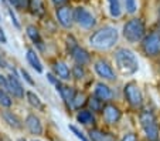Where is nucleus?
I'll return each instance as SVG.
<instances>
[{
    "label": "nucleus",
    "instance_id": "21",
    "mask_svg": "<svg viewBox=\"0 0 160 141\" xmlns=\"http://www.w3.org/2000/svg\"><path fill=\"white\" fill-rule=\"evenodd\" d=\"M108 10L109 14L113 19H118L122 16V4L121 0H108Z\"/></svg>",
    "mask_w": 160,
    "mask_h": 141
},
{
    "label": "nucleus",
    "instance_id": "34",
    "mask_svg": "<svg viewBox=\"0 0 160 141\" xmlns=\"http://www.w3.org/2000/svg\"><path fill=\"white\" fill-rule=\"evenodd\" d=\"M121 141H139V138H138V135L135 133H128V134H125L122 137Z\"/></svg>",
    "mask_w": 160,
    "mask_h": 141
},
{
    "label": "nucleus",
    "instance_id": "10",
    "mask_svg": "<svg viewBox=\"0 0 160 141\" xmlns=\"http://www.w3.org/2000/svg\"><path fill=\"white\" fill-rule=\"evenodd\" d=\"M24 126H26V128L28 130V133L33 135H41L42 131H44L41 120L34 113L27 114V117H26V120H24Z\"/></svg>",
    "mask_w": 160,
    "mask_h": 141
},
{
    "label": "nucleus",
    "instance_id": "2",
    "mask_svg": "<svg viewBox=\"0 0 160 141\" xmlns=\"http://www.w3.org/2000/svg\"><path fill=\"white\" fill-rule=\"evenodd\" d=\"M113 58H115L116 68L122 76H133L139 70V60L132 50L121 47L115 52Z\"/></svg>",
    "mask_w": 160,
    "mask_h": 141
},
{
    "label": "nucleus",
    "instance_id": "19",
    "mask_svg": "<svg viewBox=\"0 0 160 141\" xmlns=\"http://www.w3.org/2000/svg\"><path fill=\"white\" fill-rule=\"evenodd\" d=\"M26 31H27V36L30 37V40L33 41L36 46H38L40 49H44V44H42V39H41V34H40L38 29L33 24H28L26 27Z\"/></svg>",
    "mask_w": 160,
    "mask_h": 141
},
{
    "label": "nucleus",
    "instance_id": "40",
    "mask_svg": "<svg viewBox=\"0 0 160 141\" xmlns=\"http://www.w3.org/2000/svg\"><path fill=\"white\" fill-rule=\"evenodd\" d=\"M33 141H40V140H33Z\"/></svg>",
    "mask_w": 160,
    "mask_h": 141
},
{
    "label": "nucleus",
    "instance_id": "12",
    "mask_svg": "<svg viewBox=\"0 0 160 141\" xmlns=\"http://www.w3.org/2000/svg\"><path fill=\"white\" fill-rule=\"evenodd\" d=\"M71 57L78 66H85L91 62V54L81 46H74L71 49Z\"/></svg>",
    "mask_w": 160,
    "mask_h": 141
},
{
    "label": "nucleus",
    "instance_id": "7",
    "mask_svg": "<svg viewBox=\"0 0 160 141\" xmlns=\"http://www.w3.org/2000/svg\"><path fill=\"white\" fill-rule=\"evenodd\" d=\"M123 93H125V98H126V101L129 103L130 107H133V108L142 107L143 94H142V91H140L139 86H138L135 81H130V83L125 84Z\"/></svg>",
    "mask_w": 160,
    "mask_h": 141
},
{
    "label": "nucleus",
    "instance_id": "30",
    "mask_svg": "<svg viewBox=\"0 0 160 141\" xmlns=\"http://www.w3.org/2000/svg\"><path fill=\"white\" fill-rule=\"evenodd\" d=\"M10 3H12L16 9L23 10V9H28V6H30V0H10Z\"/></svg>",
    "mask_w": 160,
    "mask_h": 141
},
{
    "label": "nucleus",
    "instance_id": "17",
    "mask_svg": "<svg viewBox=\"0 0 160 141\" xmlns=\"http://www.w3.org/2000/svg\"><path fill=\"white\" fill-rule=\"evenodd\" d=\"M91 141H116V137L112 135L111 133H106L103 130L99 128H92L89 130V134H88Z\"/></svg>",
    "mask_w": 160,
    "mask_h": 141
},
{
    "label": "nucleus",
    "instance_id": "14",
    "mask_svg": "<svg viewBox=\"0 0 160 141\" xmlns=\"http://www.w3.org/2000/svg\"><path fill=\"white\" fill-rule=\"evenodd\" d=\"M2 118H3L4 123H6L9 127H12L13 130H23L24 128V121H23L17 114L13 113V111H9V110L3 111V113H2Z\"/></svg>",
    "mask_w": 160,
    "mask_h": 141
},
{
    "label": "nucleus",
    "instance_id": "37",
    "mask_svg": "<svg viewBox=\"0 0 160 141\" xmlns=\"http://www.w3.org/2000/svg\"><path fill=\"white\" fill-rule=\"evenodd\" d=\"M0 67H2V68L9 67V64H7V60H6V58H4L2 54H0Z\"/></svg>",
    "mask_w": 160,
    "mask_h": 141
},
{
    "label": "nucleus",
    "instance_id": "26",
    "mask_svg": "<svg viewBox=\"0 0 160 141\" xmlns=\"http://www.w3.org/2000/svg\"><path fill=\"white\" fill-rule=\"evenodd\" d=\"M88 103H89L92 111H101V113H102L103 107H105V106H103V101H102V100H99L98 97H91Z\"/></svg>",
    "mask_w": 160,
    "mask_h": 141
},
{
    "label": "nucleus",
    "instance_id": "28",
    "mask_svg": "<svg viewBox=\"0 0 160 141\" xmlns=\"http://www.w3.org/2000/svg\"><path fill=\"white\" fill-rule=\"evenodd\" d=\"M71 73H72V77L75 80H82L85 77V70H84V66H74L72 70H71Z\"/></svg>",
    "mask_w": 160,
    "mask_h": 141
},
{
    "label": "nucleus",
    "instance_id": "11",
    "mask_svg": "<svg viewBox=\"0 0 160 141\" xmlns=\"http://www.w3.org/2000/svg\"><path fill=\"white\" fill-rule=\"evenodd\" d=\"M102 116L106 124H116L122 117V111L113 104H105L102 110Z\"/></svg>",
    "mask_w": 160,
    "mask_h": 141
},
{
    "label": "nucleus",
    "instance_id": "33",
    "mask_svg": "<svg viewBox=\"0 0 160 141\" xmlns=\"http://www.w3.org/2000/svg\"><path fill=\"white\" fill-rule=\"evenodd\" d=\"M9 16H10V19H12V23H13V26H14L16 29H21V24H20V22L17 20V17H16V14L13 13V10L12 9H9Z\"/></svg>",
    "mask_w": 160,
    "mask_h": 141
},
{
    "label": "nucleus",
    "instance_id": "31",
    "mask_svg": "<svg viewBox=\"0 0 160 141\" xmlns=\"http://www.w3.org/2000/svg\"><path fill=\"white\" fill-rule=\"evenodd\" d=\"M20 74H21V77H23V79H24L26 81L30 84V86H34V84H36V83H34V80L31 79V76L28 74L27 70H24V68H20Z\"/></svg>",
    "mask_w": 160,
    "mask_h": 141
},
{
    "label": "nucleus",
    "instance_id": "18",
    "mask_svg": "<svg viewBox=\"0 0 160 141\" xmlns=\"http://www.w3.org/2000/svg\"><path fill=\"white\" fill-rule=\"evenodd\" d=\"M112 95H113V93H112L111 87L106 86L105 83L99 81V83L95 84V97H98L102 101H108L112 98Z\"/></svg>",
    "mask_w": 160,
    "mask_h": 141
},
{
    "label": "nucleus",
    "instance_id": "38",
    "mask_svg": "<svg viewBox=\"0 0 160 141\" xmlns=\"http://www.w3.org/2000/svg\"><path fill=\"white\" fill-rule=\"evenodd\" d=\"M0 141H13V140H12V138H10L7 134L2 133V134H0Z\"/></svg>",
    "mask_w": 160,
    "mask_h": 141
},
{
    "label": "nucleus",
    "instance_id": "25",
    "mask_svg": "<svg viewBox=\"0 0 160 141\" xmlns=\"http://www.w3.org/2000/svg\"><path fill=\"white\" fill-rule=\"evenodd\" d=\"M12 104H13V100L9 95V93L0 89V107L9 108V107H12Z\"/></svg>",
    "mask_w": 160,
    "mask_h": 141
},
{
    "label": "nucleus",
    "instance_id": "1",
    "mask_svg": "<svg viewBox=\"0 0 160 141\" xmlns=\"http://www.w3.org/2000/svg\"><path fill=\"white\" fill-rule=\"evenodd\" d=\"M119 33L113 26H103L89 36V44L97 50H109L118 43Z\"/></svg>",
    "mask_w": 160,
    "mask_h": 141
},
{
    "label": "nucleus",
    "instance_id": "27",
    "mask_svg": "<svg viewBox=\"0 0 160 141\" xmlns=\"http://www.w3.org/2000/svg\"><path fill=\"white\" fill-rule=\"evenodd\" d=\"M68 128H70V131L72 133V134L75 135V137L78 138L79 141H91L89 137H87V135H85L84 133H82L77 126H74V124H70V126H68Z\"/></svg>",
    "mask_w": 160,
    "mask_h": 141
},
{
    "label": "nucleus",
    "instance_id": "16",
    "mask_svg": "<svg viewBox=\"0 0 160 141\" xmlns=\"http://www.w3.org/2000/svg\"><path fill=\"white\" fill-rule=\"evenodd\" d=\"M26 58H27L28 64H30L37 73H42L44 68H42L41 60H40V57H38V54H37L36 50L31 49V47H28V49L26 50Z\"/></svg>",
    "mask_w": 160,
    "mask_h": 141
},
{
    "label": "nucleus",
    "instance_id": "3",
    "mask_svg": "<svg viewBox=\"0 0 160 141\" xmlns=\"http://www.w3.org/2000/svg\"><path fill=\"white\" fill-rule=\"evenodd\" d=\"M139 121L143 133L149 141H159L160 130L157 126V120L150 110H143L139 114Z\"/></svg>",
    "mask_w": 160,
    "mask_h": 141
},
{
    "label": "nucleus",
    "instance_id": "23",
    "mask_svg": "<svg viewBox=\"0 0 160 141\" xmlns=\"http://www.w3.org/2000/svg\"><path fill=\"white\" fill-rule=\"evenodd\" d=\"M88 100H89V98L87 97V94H85L84 91H77V93H75V95H74L72 103H71V107L75 108V110H79V108H81L82 106L87 104Z\"/></svg>",
    "mask_w": 160,
    "mask_h": 141
},
{
    "label": "nucleus",
    "instance_id": "36",
    "mask_svg": "<svg viewBox=\"0 0 160 141\" xmlns=\"http://www.w3.org/2000/svg\"><path fill=\"white\" fill-rule=\"evenodd\" d=\"M0 43L7 44V37H6V34H4V30L2 29V26H0Z\"/></svg>",
    "mask_w": 160,
    "mask_h": 141
},
{
    "label": "nucleus",
    "instance_id": "6",
    "mask_svg": "<svg viewBox=\"0 0 160 141\" xmlns=\"http://www.w3.org/2000/svg\"><path fill=\"white\" fill-rule=\"evenodd\" d=\"M142 50L149 57L160 54V31H152L142 40Z\"/></svg>",
    "mask_w": 160,
    "mask_h": 141
},
{
    "label": "nucleus",
    "instance_id": "22",
    "mask_svg": "<svg viewBox=\"0 0 160 141\" xmlns=\"http://www.w3.org/2000/svg\"><path fill=\"white\" fill-rule=\"evenodd\" d=\"M77 121L84 124V126H89L91 123L95 121V117L89 110H81L78 114H77Z\"/></svg>",
    "mask_w": 160,
    "mask_h": 141
},
{
    "label": "nucleus",
    "instance_id": "8",
    "mask_svg": "<svg viewBox=\"0 0 160 141\" xmlns=\"http://www.w3.org/2000/svg\"><path fill=\"white\" fill-rule=\"evenodd\" d=\"M94 70L97 73L98 77L103 80V81H115L116 80V74L115 70L112 68V66L109 64L106 60L103 58H98L94 62Z\"/></svg>",
    "mask_w": 160,
    "mask_h": 141
},
{
    "label": "nucleus",
    "instance_id": "20",
    "mask_svg": "<svg viewBox=\"0 0 160 141\" xmlns=\"http://www.w3.org/2000/svg\"><path fill=\"white\" fill-rule=\"evenodd\" d=\"M26 98H27L28 104H30L33 108L40 110V111H44V108H45L44 103H42V100L36 94V93L30 91V90H28V91H26Z\"/></svg>",
    "mask_w": 160,
    "mask_h": 141
},
{
    "label": "nucleus",
    "instance_id": "5",
    "mask_svg": "<svg viewBox=\"0 0 160 141\" xmlns=\"http://www.w3.org/2000/svg\"><path fill=\"white\" fill-rule=\"evenodd\" d=\"M74 22L79 26V27L85 29V30H91L97 24V19L88 9L82 6H78L74 9Z\"/></svg>",
    "mask_w": 160,
    "mask_h": 141
},
{
    "label": "nucleus",
    "instance_id": "39",
    "mask_svg": "<svg viewBox=\"0 0 160 141\" xmlns=\"http://www.w3.org/2000/svg\"><path fill=\"white\" fill-rule=\"evenodd\" d=\"M157 26H159L160 30V4H159V10H157Z\"/></svg>",
    "mask_w": 160,
    "mask_h": 141
},
{
    "label": "nucleus",
    "instance_id": "4",
    "mask_svg": "<svg viewBox=\"0 0 160 141\" xmlns=\"http://www.w3.org/2000/svg\"><path fill=\"white\" fill-rule=\"evenodd\" d=\"M123 37L132 44H136L145 39V24L140 19H130L123 26Z\"/></svg>",
    "mask_w": 160,
    "mask_h": 141
},
{
    "label": "nucleus",
    "instance_id": "9",
    "mask_svg": "<svg viewBox=\"0 0 160 141\" xmlns=\"http://www.w3.org/2000/svg\"><path fill=\"white\" fill-rule=\"evenodd\" d=\"M55 17L64 29H71L74 24V9L71 6H62L55 10Z\"/></svg>",
    "mask_w": 160,
    "mask_h": 141
},
{
    "label": "nucleus",
    "instance_id": "32",
    "mask_svg": "<svg viewBox=\"0 0 160 141\" xmlns=\"http://www.w3.org/2000/svg\"><path fill=\"white\" fill-rule=\"evenodd\" d=\"M0 89L9 93V80H7V77L3 76V74H0Z\"/></svg>",
    "mask_w": 160,
    "mask_h": 141
},
{
    "label": "nucleus",
    "instance_id": "35",
    "mask_svg": "<svg viewBox=\"0 0 160 141\" xmlns=\"http://www.w3.org/2000/svg\"><path fill=\"white\" fill-rule=\"evenodd\" d=\"M51 3L54 4L55 7H62V6H67V3H68V0H51Z\"/></svg>",
    "mask_w": 160,
    "mask_h": 141
},
{
    "label": "nucleus",
    "instance_id": "15",
    "mask_svg": "<svg viewBox=\"0 0 160 141\" xmlns=\"http://www.w3.org/2000/svg\"><path fill=\"white\" fill-rule=\"evenodd\" d=\"M52 70H54L57 79H60V80H70L72 77L70 67L67 66V63L61 62V60H57V62L52 63Z\"/></svg>",
    "mask_w": 160,
    "mask_h": 141
},
{
    "label": "nucleus",
    "instance_id": "24",
    "mask_svg": "<svg viewBox=\"0 0 160 141\" xmlns=\"http://www.w3.org/2000/svg\"><path fill=\"white\" fill-rule=\"evenodd\" d=\"M28 9L31 10V13L36 16H42L44 14V6H42L41 0H30V6Z\"/></svg>",
    "mask_w": 160,
    "mask_h": 141
},
{
    "label": "nucleus",
    "instance_id": "13",
    "mask_svg": "<svg viewBox=\"0 0 160 141\" xmlns=\"http://www.w3.org/2000/svg\"><path fill=\"white\" fill-rule=\"evenodd\" d=\"M7 80H9V93L10 94H13V97H17V98H24L26 90H24V87L21 86L20 80H18L14 74L7 76Z\"/></svg>",
    "mask_w": 160,
    "mask_h": 141
},
{
    "label": "nucleus",
    "instance_id": "29",
    "mask_svg": "<svg viewBox=\"0 0 160 141\" xmlns=\"http://www.w3.org/2000/svg\"><path fill=\"white\" fill-rule=\"evenodd\" d=\"M125 2V9L129 14H135L138 10V2L136 0H123Z\"/></svg>",
    "mask_w": 160,
    "mask_h": 141
},
{
    "label": "nucleus",
    "instance_id": "41",
    "mask_svg": "<svg viewBox=\"0 0 160 141\" xmlns=\"http://www.w3.org/2000/svg\"><path fill=\"white\" fill-rule=\"evenodd\" d=\"M3 2H4V0H3Z\"/></svg>",
    "mask_w": 160,
    "mask_h": 141
}]
</instances>
